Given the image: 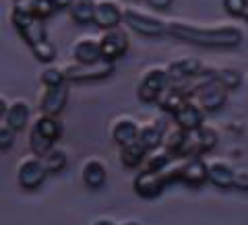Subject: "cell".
Wrapping results in <instances>:
<instances>
[{"label":"cell","instance_id":"obj_17","mask_svg":"<svg viewBox=\"0 0 248 225\" xmlns=\"http://www.w3.org/2000/svg\"><path fill=\"white\" fill-rule=\"evenodd\" d=\"M29 116H31L29 104L25 102V99H15V102L9 104L6 112L0 116V118H2V124H6L9 128H13L15 133H19V130H23L27 126Z\"/></svg>","mask_w":248,"mask_h":225},{"label":"cell","instance_id":"obj_20","mask_svg":"<svg viewBox=\"0 0 248 225\" xmlns=\"http://www.w3.org/2000/svg\"><path fill=\"white\" fill-rule=\"evenodd\" d=\"M15 11H21V13H29L33 17H40V19H48L56 13V4L54 0H15Z\"/></svg>","mask_w":248,"mask_h":225},{"label":"cell","instance_id":"obj_1","mask_svg":"<svg viewBox=\"0 0 248 225\" xmlns=\"http://www.w3.org/2000/svg\"><path fill=\"white\" fill-rule=\"evenodd\" d=\"M168 33L195 45L205 48H236L242 42V31L238 27H217V29H199L186 23L174 21L168 25Z\"/></svg>","mask_w":248,"mask_h":225},{"label":"cell","instance_id":"obj_14","mask_svg":"<svg viewBox=\"0 0 248 225\" xmlns=\"http://www.w3.org/2000/svg\"><path fill=\"white\" fill-rule=\"evenodd\" d=\"M73 56L79 64H95L102 62V44L95 37H81L73 44Z\"/></svg>","mask_w":248,"mask_h":225},{"label":"cell","instance_id":"obj_37","mask_svg":"<svg viewBox=\"0 0 248 225\" xmlns=\"http://www.w3.org/2000/svg\"><path fill=\"white\" fill-rule=\"evenodd\" d=\"M120 225H141V223L135 221V219H128V221H124V223H120Z\"/></svg>","mask_w":248,"mask_h":225},{"label":"cell","instance_id":"obj_11","mask_svg":"<svg viewBox=\"0 0 248 225\" xmlns=\"http://www.w3.org/2000/svg\"><path fill=\"white\" fill-rule=\"evenodd\" d=\"M203 120H205V110L199 104L192 102V99H188L174 116L176 126L182 128L184 133H192V130L203 128Z\"/></svg>","mask_w":248,"mask_h":225},{"label":"cell","instance_id":"obj_10","mask_svg":"<svg viewBox=\"0 0 248 225\" xmlns=\"http://www.w3.org/2000/svg\"><path fill=\"white\" fill-rule=\"evenodd\" d=\"M110 135H112V141L120 147H126V145H133L139 141V135H141V124H139L135 118L130 116H122V118L114 120L112 128H110Z\"/></svg>","mask_w":248,"mask_h":225},{"label":"cell","instance_id":"obj_23","mask_svg":"<svg viewBox=\"0 0 248 225\" xmlns=\"http://www.w3.org/2000/svg\"><path fill=\"white\" fill-rule=\"evenodd\" d=\"M147 155H149V151H147L139 141L133 143V145L120 147V161H122V165L128 167V169H135L139 165H143L147 161Z\"/></svg>","mask_w":248,"mask_h":225},{"label":"cell","instance_id":"obj_28","mask_svg":"<svg viewBox=\"0 0 248 225\" xmlns=\"http://www.w3.org/2000/svg\"><path fill=\"white\" fill-rule=\"evenodd\" d=\"M217 81L228 91H234L242 85V73L236 71V68H219V71H217Z\"/></svg>","mask_w":248,"mask_h":225},{"label":"cell","instance_id":"obj_19","mask_svg":"<svg viewBox=\"0 0 248 225\" xmlns=\"http://www.w3.org/2000/svg\"><path fill=\"white\" fill-rule=\"evenodd\" d=\"M236 172L238 169H234L230 164H226V161H211V164H209V182L221 190L234 188Z\"/></svg>","mask_w":248,"mask_h":225},{"label":"cell","instance_id":"obj_30","mask_svg":"<svg viewBox=\"0 0 248 225\" xmlns=\"http://www.w3.org/2000/svg\"><path fill=\"white\" fill-rule=\"evenodd\" d=\"M199 136H201V147H203V153H207V151H211L213 147L217 145V133L215 130H211V128H199Z\"/></svg>","mask_w":248,"mask_h":225},{"label":"cell","instance_id":"obj_24","mask_svg":"<svg viewBox=\"0 0 248 225\" xmlns=\"http://www.w3.org/2000/svg\"><path fill=\"white\" fill-rule=\"evenodd\" d=\"M178 157L168 149V147H161L157 151H151L147 155L145 161V169H151V172H164L166 167H170Z\"/></svg>","mask_w":248,"mask_h":225},{"label":"cell","instance_id":"obj_33","mask_svg":"<svg viewBox=\"0 0 248 225\" xmlns=\"http://www.w3.org/2000/svg\"><path fill=\"white\" fill-rule=\"evenodd\" d=\"M234 188L248 192V172H246V169H238V172H236V182H234Z\"/></svg>","mask_w":248,"mask_h":225},{"label":"cell","instance_id":"obj_32","mask_svg":"<svg viewBox=\"0 0 248 225\" xmlns=\"http://www.w3.org/2000/svg\"><path fill=\"white\" fill-rule=\"evenodd\" d=\"M223 6L232 17H242V13L248 6V0H223Z\"/></svg>","mask_w":248,"mask_h":225},{"label":"cell","instance_id":"obj_35","mask_svg":"<svg viewBox=\"0 0 248 225\" xmlns=\"http://www.w3.org/2000/svg\"><path fill=\"white\" fill-rule=\"evenodd\" d=\"M73 2H75V0H54V4H56V9H58V11H60V9H66V6L71 9Z\"/></svg>","mask_w":248,"mask_h":225},{"label":"cell","instance_id":"obj_7","mask_svg":"<svg viewBox=\"0 0 248 225\" xmlns=\"http://www.w3.org/2000/svg\"><path fill=\"white\" fill-rule=\"evenodd\" d=\"M99 44H102V58L106 62H112V64H114V60L122 58L128 52V37L120 27L108 29L102 35Z\"/></svg>","mask_w":248,"mask_h":225},{"label":"cell","instance_id":"obj_21","mask_svg":"<svg viewBox=\"0 0 248 225\" xmlns=\"http://www.w3.org/2000/svg\"><path fill=\"white\" fill-rule=\"evenodd\" d=\"M33 133H37L40 136H44L46 141L56 143L60 135H62V122L56 118V116H46L40 114L33 122Z\"/></svg>","mask_w":248,"mask_h":225},{"label":"cell","instance_id":"obj_26","mask_svg":"<svg viewBox=\"0 0 248 225\" xmlns=\"http://www.w3.org/2000/svg\"><path fill=\"white\" fill-rule=\"evenodd\" d=\"M188 102V97L184 95V93H180V91H176V89H172L170 87L164 95L159 97V102H157V105L161 107V112H166V114H172V116H176V112L180 110V107Z\"/></svg>","mask_w":248,"mask_h":225},{"label":"cell","instance_id":"obj_38","mask_svg":"<svg viewBox=\"0 0 248 225\" xmlns=\"http://www.w3.org/2000/svg\"><path fill=\"white\" fill-rule=\"evenodd\" d=\"M242 17H244V19H246V21H248V6H246V11H244V13H242Z\"/></svg>","mask_w":248,"mask_h":225},{"label":"cell","instance_id":"obj_3","mask_svg":"<svg viewBox=\"0 0 248 225\" xmlns=\"http://www.w3.org/2000/svg\"><path fill=\"white\" fill-rule=\"evenodd\" d=\"M170 85H172V76H170L168 68L153 66L143 75L137 95L143 104H157L159 97L170 89Z\"/></svg>","mask_w":248,"mask_h":225},{"label":"cell","instance_id":"obj_12","mask_svg":"<svg viewBox=\"0 0 248 225\" xmlns=\"http://www.w3.org/2000/svg\"><path fill=\"white\" fill-rule=\"evenodd\" d=\"M124 21V11L120 9L118 2H114V0H99L95 2V23L97 27L102 29H116L118 27V23Z\"/></svg>","mask_w":248,"mask_h":225},{"label":"cell","instance_id":"obj_22","mask_svg":"<svg viewBox=\"0 0 248 225\" xmlns=\"http://www.w3.org/2000/svg\"><path fill=\"white\" fill-rule=\"evenodd\" d=\"M164 141H166V133L164 128L159 126L157 122L153 124H145V126H141V135H139V143H141L147 151H157L164 147Z\"/></svg>","mask_w":248,"mask_h":225},{"label":"cell","instance_id":"obj_2","mask_svg":"<svg viewBox=\"0 0 248 225\" xmlns=\"http://www.w3.org/2000/svg\"><path fill=\"white\" fill-rule=\"evenodd\" d=\"M13 25L19 31V35L27 42V45L33 52V56L40 62H52L56 58V45L48 40V29L40 17H33L29 13L13 11Z\"/></svg>","mask_w":248,"mask_h":225},{"label":"cell","instance_id":"obj_5","mask_svg":"<svg viewBox=\"0 0 248 225\" xmlns=\"http://www.w3.org/2000/svg\"><path fill=\"white\" fill-rule=\"evenodd\" d=\"M124 23L135 31V33L143 35V37H161L164 33H168V25L161 23L159 19L149 17V15H143L139 11H124Z\"/></svg>","mask_w":248,"mask_h":225},{"label":"cell","instance_id":"obj_9","mask_svg":"<svg viewBox=\"0 0 248 225\" xmlns=\"http://www.w3.org/2000/svg\"><path fill=\"white\" fill-rule=\"evenodd\" d=\"M195 97H197L199 105L203 107L205 112H217V110H221L223 107V104H226L228 89L215 79L211 83H207L205 87H201Z\"/></svg>","mask_w":248,"mask_h":225},{"label":"cell","instance_id":"obj_4","mask_svg":"<svg viewBox=\"0 0 248 225\" xmlns=\"http://www.w3.org/2000/svg\"><path fill=\"white\" fill-rule=\"evenodd\" d=\"M48 167H46L44 159L37 155H27L19 161L17 167V182L23 190H35L44 184V180L48 178Z\"/></svg>","mask_w":248,"mask_h":225},{"label":"cell","instance_id":"obj_16","mask_svg":"<svg viewBox=\"0 0 248 225\" xmlns=\"http://www.w3.org/2000/svg\"><path fill=\"white\" fill-rule=\"evenodd\" d=\"M83 184L89 190H99L104 188L108 182V167L99 157H89L83 164Z\"/></svg>","mask_w":248,"mask_h":225},{"label":"cell","instance_id":"obj_13","mask_svg":"<svg viewBox=\"0 0 248 225\" xmlns=\"http://www.w3.org/2000/svg\"><path fill=\"white\" fill-rule=\"evenodd\" d=\"M180 182L188 186H203L209 182V164L201 157L184 159L180 167Z\"/></svg>","mask_w":248,"mask_h":225},{"label":"cell","instance_id":"obj_36","mask_svg":"<svg viewBox=\"0 0 248 225\" xmlns=\"http://www.w3.org/2000/svg\"><path fill=\"white\" fill-rule=\"evenodd\" d=\"M91 225H116V223L112 219H106V217H102V219H95Z\"/></svg>","mask_w":248,"mask_h":225},{"label":"cell","instance_id":"obj_6","mask_svg":"<svg viewBox=\"0 0 248 225\" xmlns=\"http://www.w3.org/2000/svg\"><path fill=\"white\" fill-rule=\"evenodd\" d=\"M114 73V64L112 62H95V64H68L64 66V75H66V81H75V83H81V81H99V79H106Z\"/></svg>","mask_w":248,"mask_h":225},{"label":"cell","instance_id":"obj_25","mask_svg":"<svg viewBox=\"0 0 248 225\" xmlns=\"http://www.w3.org/2000/svg\"><path fill=\"white\" fill-rule=\"evenodd\" d=\"M68 13H71L73 21L79 23V25L93 23V19H95V2H91V0H75Z\"/></svg>","mask_w":248,"mask_h":225},{"label":"cell","instance_id":"obj_8","mask_svg":"<svg viewBox=\"0 0 248 225\" xmlns=\"http://www.w3.org/2000/svg\"><path fill=\"white\" fill-rule=\"evenodd\" d=\"M166 178L161 172H151V169H141L137 174L135 182H133V188L139 196L143 198H155L159 196L166 188Z\"/></svg>","mask_w":248,"mask_h":225},{"label":"cell","instance_id":"obj_27","mask_svg":"<svg viewBox=\"0 0 248 225\" xmlns=\"http://www.w3.org/2000/svg\"><path fill=\"white\" fill-rule=\"evenodd\" d=\"M44 159V164H46V167H48V172L50 174H56V172H62V169L66 167V164H68V157H66V153L62 151V149H54L46 155V157H42Z\"/></svg>","mask_w":248,"mask_h":225},{"label":"cell","instance_id":"obj_34","mask_svg":"<svg viewBox=\"0 0 248 225\" xmlns=\"http://www.w3.org/2000/svg\"><path fill=\"white\" fill-rule=\"evenodd\" d=\"M145 2L149 6H153V9H157V11H166V9L172 6L174 0H145Z\"/></svg>","mask_w":248,"mask_h":225},{"label":"cell","instance_id":"obj_31","mask_svg":"<svg viewBox=\"0 0 248 225\" xmlns=\"http://www.w3.org/2000/svg\"><path fill=\"white\" fill-rule=\"evenodd\" d=\"M15 130L13 128H9L6 126V124H2V126H0V151H9L11 147H13V143H15Z\"/></svg>","mask_w":248,"mask_h":225},{"label":"cell","instance_id":"obj_29","mask_svg":"<svg viewBox=\"0 0 248 225\" xmlns=\"http://www.w3.org/2000/svg\"><path fill=\"white\" fill-rule=\"evenodd\" d=\"M42 83L46 85V89H52V87H60V85H64V83H66L64 68L48 66V68H46V71L42 73Z\"/></svg>","mask_w":248,"mask_h":225},{"label":"cell","instance_id":"obj_15","mask_svg":"<svg viewBox=\"0 0 248 225\" xmlns=\"http://www.w3.org/2000/svg\"><path fill=\"white\" fill-rule=\"evenodd\" d=\"M68 102V85H60V87H52V89H46V93L42 95V102H40V110L46 116H56L66 107Z\"/></svg>","mask_w":248,"mask_h":225},{"label":"cell","instance_id":"obj_18","mask_svg":"<svg viewBox=\"0 0 248 225\" xmlns=\"http://www.w3.org/2000/svg\"><path fill=\"white\" fill-rule=\"evenodd\" d=\"M170 76H172V83L174 81H190V79H197V76L203 75L207 68L203 66V62L199 58H182V60H174L172 64L168 66Z\"/></svg>","mask_w":248,"mask_h":225}]
</instances>
